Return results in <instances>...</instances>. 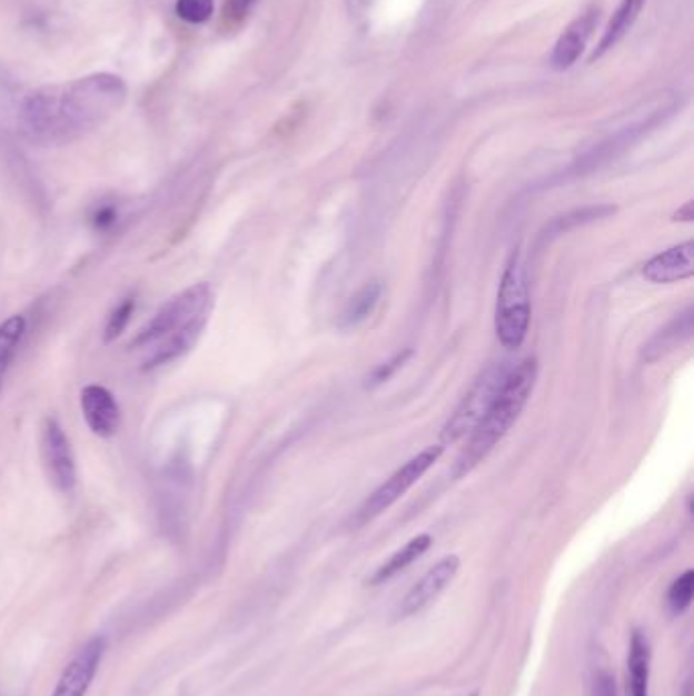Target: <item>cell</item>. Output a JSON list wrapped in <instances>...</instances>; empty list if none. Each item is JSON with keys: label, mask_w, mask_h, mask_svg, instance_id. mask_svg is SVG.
<instances>
[{"label": "cell", "mask_w": 694, "mask_h": 696, "mask_svg": "<svg viewBox=\"0 0 694 696\" xmlns=\"http://www.w3.org/2000/svg\"><path fill=\"white\" fill-rule=\"evenodd\" d=\"M176 12L186 23H206L215 14V0H178Z\"/></svg>", "instance_id": "20"}, {"label": "cell", "mask_w": 694, "mask_h": 696, "mask_svg": "<svg viewBox=\"0 0 694 696\" xmlns=\"http://www.w3.org/2000/svg\"><path fill=\"white\" fill-rule=\"evenodd\" d=\"M644 4H646V0H623L617 12L613 14L611 23L607 24L605 36L601 39L597 51L593 53L591 61L603 58L609 49L615 48V46L622 41L623 37L627 36V31L634 27L637 17H640V12L644 9Z\"/></svg>", "instance_id": "15"}, {"label": "cell", "mask_w": 694, "mask_h": 696, "mask_svg": "<svg viewBox=\"0 0 694 696\" xmlns=\"http://www.w3.org/2000/svg\"><path fill=\"white\" fill-rule=\"evenodd\" d=\"M694 276V242L686 240L660 252L644 265V277L652 284H676Z\"/></svg>", "instance_id": "11"}, {"label": "cell", "mask_w": 694, "mask_h": 696, "mask_svg": "<svg viewBox=\"0 0 694 696\" xmlns=\"http://www.w3.org/2000/svg\"><path fill=\"white\" fill-rule=\"evenodd\" d=\"M470 696H479V693H473Z\"/></svg>", "instance_id": "26"}, {"label": "cell", "mask_w": 694, "mask_h": 696, "mask_svg": "<svg viewBox=\"0 0 694 696\" xmlns=\"http://www.w3.org/2000/svg\"><path fill=\"white\" fill-rule=\"evenodd\" d=\"M86 424L100 438L115 436L120 426V408L115 396L102 385H86L80 394Z\"/></svg>", "instance_id": "10"}, {"label": "cell", "mask_w": 694, "mask_h": 696, "mask_svg": "<svg viewBox=\"0 0 694 696\" xmlns=\"http://www.w3.org/2000/svg\"><path fill=\"white\" fill-rule=\"evenodd\" d=\"M652 649L646 634L635 629L627 654V696H650Z\"/></svg>", "instance_id": "13"}, {"label": "cell", "mask_w": 694, "mask_h": 696, "mask_svg": "<svg viewBox=\"0 0 694 696\" xmlns=\"http://www.w3.org/2000/svg\"><path fill=\"white\" fill-rule=\"evenodd\" d=\"M105 654V637H92L78 649L72 662L61 673L60 683L51 696H86L98 673Z\"/></svg>", "instance_id": "8"}, {"label": "cell", "mask_w": 694, "mask_h": 696, "mask_svg": "<svg viewBox=\"0 0 694 696\" xmlns=\"http://www.w3.org/2000/svg\"><path fill=\"white\" fill-rule=\"evenodd\" d=\"M693 202H686L683 210H678L676 215H674V220H693Z\"/></svg>", "instance_id": "25"}, {"label": "cell", "mask_w": 694, "mask_h": 696, "mask_svg": "<svg viewBox=\"0 0 694 696\" xmlns=\"http://www.w3.org/2000/svg\"><path fill=\"white\" fill-rule=\"evenodd\" d=\"M430 546V534H419L416 538H412L404 548H399L394 556H389V560H385L384 565L375 570V575H373L369 583H371L373 587H377V585H384L387 580H391L399 573H404L407 566L414 565L418 558L428 553Z\"/></svg>", "instance_id": "14"}, {"label": "cell", "mask_w": 694, "mask_h": 696, "mask_svg": "<svg viewBox=\"0 0 694 696\" xmlns=\"http://www.w3.org/2000/svg\"><path fill=\"white\" fill-rule=\"evenodd\" d=\"M41 453H43L49 479L56 485V489L63 495H70L78 483L76 458H73L70 440L56 418H48L43 424Z\"/></svg>", "instance_id": "7"}, {"label": "cell", "mask_w": 694, "mask_h": 696, "mask_svg": "<svg viewBox=\"0 0 694 696\" xmlns=\"http://www.w3.org/2000/svg\"><path fill=\"white\" fill-rule=\"evenodd\" d=\"M458 568H460V560L455 554L446 556L438 565L432 566L430 570L419 578L414 587L409 588V593L399 605V615L409 617V615H416L422 609H426L432 600L438 599L444 588L455 580Z\"/></svg>", "instance_id": "9"}, {"label": "cell", "mask_w": 694, "mask_h": 696, "mask_svg": "<svg viewBox=\"0 0 694 696\" xmlns=\"http://www.w3.org/2000/svg\"><path fill=\"white\" fill-rule=\"evenodd\" d=\"M509 369L503 365H492L480 372L479 379L468 389L467 396L463 397L460 406L455 409L453 418L446 421L443 430V443H456L463 436L473 432V428L479 424L485 411L492 406L493 397L499 391L503 379Z\"/></svg>", "instance_id": "6"}, {"label": "cell", "mask_w": 694, "mask_h": 696, "mask_svg": "<svg viewBox=\"0 0 694 696\" xmlns=\"http://www.w3.org/2000/svg\"><path fill=\"white\" fill-rule=\"evenodd\" d=\"M381 284L379 281H371L367 284L365 288H360L345 308V312L340 316V326L345 328H353V326H359L360 322H365L377 308V304L381 300Z\"/></svg>", "instance_id": "16"}, {"label": "cell", "mask_w": 694, "mask_h": 696, "mask_svg": "<svg viewBox=\"0 0 694 696\" xmlns=\"http://www.w3.org/2000/svg\"><path fill=\"white\" fill-rule=\"evenodd\" d=\"M135 312V298H125L119 306L108 316L107 328H105V342H115L117 338L127 330Z\"/></svg>", "instance_id": "19"}, {"label": "cell", "mask_w": 694, "mask_h": 696, "mask_svg": "<svg viewBox=\"0 0 694 696\" xmlns=\"http://www.w3.org/2000/svg\"><path fill=\"white\" fill-rule=\"evenodd\" d=\"M414 355V350L412 348H406V350H401V352H397L396 357L391 360H387L384 365H379L375 371L371 372V377L367 379L369 381V387H377V385L385 384V381H389L394 375H396L404 365H406V360L409 359Z\"/></svg>", "instance_id": "21"}, {"label": "cell", "mask_w": 694, "mask_h": 696, "mask_svg": "<svg viewBox=\"0 0 694 696\" xmlns=\"http://www.w3.org/2000/svg\"><path fill=\"white\" fill-rule=\"evenodd\" d=\"M532 306L527 291L526 269L519 255L514 252L503 271L495 306V335L507 350H517L524 345L529 330Z\"/></svg>", "instance_id": "4"}, {"label": "cell", "mask_w": 694, "mask_h": 696, "mask_svg": "<svg viewBox=\"0 0 694 696\" xmlns=\"http://www.w3.org/2000/svg\"><path fill=\"white\" fill-rule=\"evenodd\" d=\"M212 308L215 291L208 284H196L171 298L129 345L132 352L143 357L145 371L169 365L192 350L202 337Z\"/></svg>", "instance_id": "2"}, {"label": "cell", "mask_w": 694, "mask_h": 696, "mask_svg": "<svg viewBox=\"0 0 694 696\" xmlns=\"http://www.w3.org/2000/svg\"><path fill=\"white\" fill-rule=\"evenodd\" d=\"M24 330H27V322H24L23 316H11L9 320H4L0 325V387H2V379L9 371L17 350L21 347Z\"/></svg>", "instance_id": "17"}, {"label": "cell", "mask_w": 694, "mask_h": 696, "mask_svg": "<svg viewBox=\"0 0 694 696\" xmlns=\"http://www.w3.org/2000/svg\"><path fill=\"white\" fill-rule=\"evenodd\" d=\"M693 595L694 573L693 570H686L683 577L676 578L672 583V587L668 588L666 600H668V609H671L672 615H683L691 607Z\"/></svg>", "instance_id": "18"}, {"label": "cell", "mask_w": 694, "mask_h": 696, "mask_svg": "<svg viewBox=\"0 0 694 696\" xmlns=\"http://www.w3.org/2000/svg\"><path fill=\"white\" fill-rule=\"evenodd\" d=\"M257 0H227V19L228 21H240V19H245L249 11L252 9V4H255Z\"/></svg>", "instance_id": "23"}, {"label": "cell", "mask_w": 694, "mask_h": 696, "mask_svg": "<svg viewBox=\"0 0 694 696\" xmlns=\"http://www.w3.org/2000/svg\"><path fill=\"white\" fill-rule=\"evenodd\" d=\"M538 377L536 359L522 360L512 371H507L499 391L493 397L492 406L485 411L479 424L473 428L468 445L456 460L455 477L460 479L479 465L492 453L503 436L512 430L517 418L529 401Z\"/></svg>", "instance_id": "3"}, {"label": "cell", "mask_w": 694, "mask_h": 696, "mask_svg": "<svg viewBox=\"0 0 694 696\" xmlns=\"http://www.w3.org/2000/svg\"><path fill=\"white\" fill-rule=\"evenodd\" d=\"M127 100V84L115 73H92L66 84L46 86L24 98L19 112L24 135L41 145H66L107 122Z\"/></svg>", "instance_id": "1"}, {"label": "cell", "mask_w": 694, "mask_h": 696, "mask_svg": "<svg viewBox=\"0 0 694 696\" xmlns=\"http://www.w3.org/2000/svg\"><path fill=\"white\" fill-rule=\"evenodd\" d=\"M117 222V210L112 206H100L92 215V225L97 230H107Z\"/></svg>", "instance_id": "24"}, {"label": "cell", "mask_w": 694, "mask_h": 696, "mask_svg": "<svg viewBox=\"0 0 694 696\" xmlns=\"http://www.w3.org/2000/svg\"><path fill=\"white\" fill-rule=\"evenodd\" d=\"M588 696H617L615 676L607 668H598L597 673L593 674Z\"/></svg>", "instance_id": "22"}, {"label": "cell", "mask_w": 694, "mask_h": 696, "mask_svg": "<svg viewBox=\"0 0 694 696\" xmlns=\"http://www.w3.org/2000/svg\"><path fill=\"white\" fill-rule=\"evenodd\" d=\"M443 453L444 446H430L416 457L409 458L404 467L397 468L396 473L385 480L377 491H373L365 504L360 505L359 511L353 517V526L360 528L373 521L375 517L381 516L391 505H396L436 465V460L443 457Z\"/></svg>", "instance_id": "5"}, {"label": "cell", "mask_w": 694, "mask_h": 696, "mask_svg": "<svg viewBox=\"0 0 694 696\" xmlns=\"http://www.w3.org/2000/svg\"><path fill=\"white\" fill-rule=\"evenodd\" d=\"M593 27H595V12H587V14L578 17L575 23L564 31L558 43H556V48H554V53H552L551 63L554 70L564 72V70L575 66L576 60L583 53V49L587 46V39L591 37Z\"/></svg>", "instance_id": "12"}]
</instances>
